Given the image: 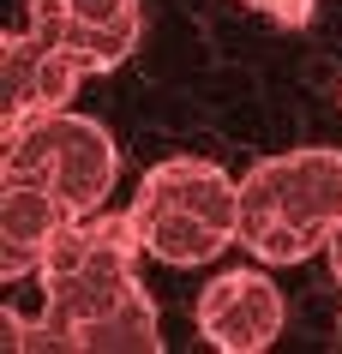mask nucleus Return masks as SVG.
<instances>
[{"instance_id": "f257e3e1", "label": "nucleus", "mask_w": 342, "mask_h": 354, "mask_svg": "<svg viewBox=\"0 0 342 354\" xmlns=\"http://www.w3.org/2000/svg\"><path fill=\"white\" fill-rule=\"evenodd\" d=\"M138 259H144V241H138L133 210H91V216H73V223L55 234L48 259L37 264L42 282V313H19L12 300L0 306V348L12 354H73L78 324L114 313L120 300H133L144 282H138Z\"/></svg>"}, {"instance_id": "f03ea898", "label": "nucleus", "mask_w": 342, "mask_h": 354, "mask_svg": "<svg viewBox=\"0 0 342 354\" xmlns=\"http://www.w3.org/2000/svg\"><path fill=\"white\" fill-rule=\"evenodd\" d=\"M342 223V150L301 145L240 174V246L258 264H306Z\"/></svg>"}, {"instance_id": "7ed1b4c3", "label": "nucleus", "mask_w": 342, "mask_h": 354, "mask_svg": "<svg viewBox=\"0 0 342 354\" xmlns=\"http://www.w3.org/2000/svg\"><path fill=\"white\" fill-rule=\"evenodd\" d=\"M138 241L156 264L192 270L240 241V180L210 156H162L133 192Z\"/></svg>"}, {"instance_id": "20e7f679", "label": "nucleus", "mask_w": 342, "mask_h": 354, "mask_svg": "<svg viewBox=\"0 0 342 354\" xmlns=\"http://www.w3.org/2000/svg\"><path fill=\"white\" fill-rule=\"evenodd\" d=\"M0 180L48 187L73 216H91L108 205L114 180H120V145L108 138L102 120L55 109L0 132Z\"/></svg>"}, {"instance_id": "39448f33", "label": "nucleus", "mask_w": 342, "mask_h": 354, "mask_svg": "<svg viewBox=\"0 0 342 354\" xmlns=\"http://www.w3.org/2000/svg\"><path fill=\"white\" fill-rule=\"evenodd\" d=\"M84 78L91 73L55 42L48 24L24 19L19 30H6V42H0V132L24 127V120H37V114L66 109Z\"/></svg>"}, {"instance_id": "423d86ee", "label": "nucleus", "mask_w": 342, "mask_h": 354, "mask_svg": "<svg viewBox=\"0 0 342 354\" xmlns=\"http://www.w3.org/2000/svg\"><path fill=\"white\" fill-rule=\"evenodd\" d=\"M192 324L222 354H265L288 324V300L265 270H222L210 288H198Z\"/></svg>"}, {"instance_id": "0eeeda50", "label": "nucleus", "mask_w": 342, "mask_h": 354, "mask_svg": "<svg viewBox=\"0 0 342 354\" xmlns=\"http://www.w3.org/2000/svg\"><path fill=\"white\" fill-rule=\"evenodd\" d=\"M30 19L48 24L84 73L126 66L144 42V0H30Z\"/></svg>"}, {"instance_id": "6e6552de", "label": "nucleus", "mask_w": 342, "mask_h": 354, "mask_svg": "<svg viewBox=\"0 0 342 354\" xmlns=\"http://www.w3.org/2000/svg\"><path fill=\"white\" fill-rule=\"evenodd\" d=\"M66 223H73V210L48 187L0 180V282L37 277V264L48 259V246H55V234Z\"/></svg>"}, {"instance_id": "1a4fd4ad", "label": "nucleus", "mask_w": 342, "mask_h": 354, "mask_svg": "<svg viewBox=\"0 0 342 354\" xmlns=\"http://www.w3.org/2000/svg\"><path fill=\"white\" fill-rule=\"evenodd\" d=\"M162 348V324H156V300L138 288L133 300H120L114 313L78 324L73 354H156Z\"/></svg>"}, {"instance_id": "9d476101", "label": "nucleus", "mask_w": 342, "mask_h": 354, "mask_svg": "<svg viewBox=\"0 0 342 354\" xmlns=\"http://www.w3.org/2000/svg\"><path fill=\"white\" fill-rule=\"evenodd\" d=\"M240 6H252V12H270V19H283V24H301L312 0H240Z\"/></svg>"}, {"instance_id": "9b49d317", "label": "nucleus", "mask_w": 342, "mask_h": 354, "mask_svg": "<svg viewBox=\"0 0 342 354\" xmlns=\"http://www.w3.org/2000/svg\"><path fill=\"white\" fill-rule=\"evenodd\" d=\"M324 264H330V277L342 282V223L330 228V241H324Z\"/></svg>"}]
</instances>
